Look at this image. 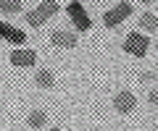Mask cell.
I'll list each match as a JSON object with an SVG mask.
<instances>
[{
  "mask_svg": "<svg viewBox=\"0 0 158 131\" xmlns=\"http://www.w3.org/2000/svg\"><path fill=\"white\" fill-rule=\"evenodd\" d=\"M135 105H137V100H135V94L132 92H118L116 94V100H113V108L118 110V113H132L135 110Z\"/></svg>",
  "mask_w": 158,
  "mask_h": 131,
  "instance_id": "cell-6",
  "label": "cell"
},
{
  "mask_svg": "<svg viewBox=\"0 0 158 131\" xmlns=\"http://www.w3.org/2000/svg\"><path fill=\"white\" fill-rule=\"evenodd\" d=\"M127 16H132V3H127V0H124V3H118L116 8H111V11L103 16V24H106L108 29H116Z\"/></svg>",
  "mask_w": 158,
  "mask_h": 131,
  "instance_id": "cell-3",
  "label": "cell"
},
{
  "mask_svg": "<svg viewBox=\"0 0 158 131\" xmlns=\"http://www.w3.org/2000/svg\"><path fill=\"white\" fill-rule=\"evenodd\" d=\"M0 37H3V40H8V42H13V45L27 42V34H24L21 29L11 26V24H3V21H0Z\"/></svg>",
  "mask_w": 158,
  "mask_h": 131,
  "instance_id": "cell-7",
  "label": "cell"
},
{
  "mask_svg": "<svg viewBox=\"0 0 158 131\" xmlns=\"http://www.w3.org/2000/svg\"><path fill=\"white\" fill-rule=\"evenodd\" d=\"M56 13H58V3H56V0H42L34 11H27V16H24V18H27L29 26L37 29V26H42L48 18H53Z\"/></svg>",
  "mask_w": 158,
  "mask_h": 131,
  "instance_id": "cell-1",
  "label": "cell"
},
{
  "mask_svg": "<svg viewBox=\"0 0 158 131\" xmlns=\"http://www.w3.org/2000/svg\"><path fill=\"white\" fill-rule=\"evenodd\" d=\"M29 126H32V129H45L48 126V115L42 113V110H34V113L29 115Z\"/></svg>",
  "mask_w": 158,
  "mask_h": 131,
  "instance_id": "cell-11",
  "label": "cell"
},
{
  "mask_svg": "<svg viewBox=\"0 0 158 131\" xmlns=\"http://www.w3.org/2000/svg\"><path fill=\"white\" fill-rule=\"evenodd\" d=\"M148 102H150V105H158V89H156V92H150V94H148Z\"/></svg>",
  "mask_w": 158,
  "mask_h": 131,
  "instance_id": "cell-14",
  "label": "cell"
},
{
  "mask_svg": "<svg viewBox=\"0 0 158 131\" xmlns=\"http://www.w3.org/2000/svg\"><path fill=\"white\" fill-rule=\"evenodd\" d=\"M8 58H11V63L19 66V68H24V66H34V63H37V52H34V50H13Z\"/></svg>",
  "mask_w": 158,
  "mask_h": 131,
  "instance_id": "cell-5",
  "label": "cell"
},
{
  "mask_svg": "<svg viewBox=\"0 0 158 131\" xmlns=\"http://www.w3.org/2000/svg\"><path fill=\"white\" fill-rule=\"evenodd\" d=\"M150 79H156V74H150V71H145V74H140V81H142V84H148Z\"/></svg>",
  "mask_w": 158,
  "mask_h": 131,
  "instance_id": "cell-13",
  "label": "cell"
},
{
  "mask_svg": "<svg viewBox=\"0 0 158 131\" xmlns=\"http://www.w3.org/2000/svg\"><path fill=\"white\" fill-rule=\"evenodd\" d=\"M140 3H145V6H150V3H153V0H140Z\"/></svg>",
  "mask_w": 158,
  "mask_h": 131,
  "instance_id": "cell-15",
  "label": "cell"
},
{
  "mask_svg": "<svg viewBox=\"0 0 158 131\" xmlns=\"http://www.w3.org/2000/svg\"><path fill=\"white\" fill-rule=\"evenodd\" d=\"M66 11H69L74 26H77L79 32H87V29H90V16H87V11H85V6H82V3H77V0H74V3H69Z\"/></svg>",
  "mask_w": 158,
  "mask_h": 131,
  "instance_id": "cell-4",
  "label": "cell"
},
{
  "mask_svg": "<svg viewBox=\"0 0 158 131\" xmlns=\"http://www.w3.org/2000/svg\"><path fill=\"white\" fill-rule=\"evenodd\" d=\"M140 26L145 29V32H156V29H158V16H153V13H142V16H140Z\"/></svg>",
  "mask_w": 158,
  "mask_h": 131,
  "instance_id": "cell-10",
  "label": "cell"
},
{
  "mask_svg": "<svg viewBox=\"0 0 158 131\" xmlns=\"http://www.w3.org/2000/svg\"><path fill=\"white\" fill-rule=\"evenodd\" d=\"M50 42L56 47H77V34L58 29V32H53V34H50Z\"/></svg>",
  "mask_w": 158,
  "mask_h": 131,
  "instance_id": "cell-8",
  "label": "cell"
},
{
  "mask_svg": "<svg viewBox=\"0 0 158 131\" xmlns=\"http://www.w3.org/2000/svg\"><path fill=\"white\" fill-rule=\"evenodd\" d=\"M34 81H37V87H42V89H50L53 84H56V79H53V74L48 68L37 71V76H34Z\"/></svg>",
  "mask_w": 158,
  "mask_h": 131,
  "instance_id": "cell-9",
  "label": "cell"
},
{
  "mask_svg": "<svg viewBox=\"0 0 158 131\" xmlns=\"http://www.w3.org/2000/svg\"><path fill=\"white\" fill-rule=\"evenodd\" d=\"M148 47H150V40L142 37V34H137V32H132L124 40V52H129V55H135V58H145Z\"/></svg>",
  "mask_w": 158,
  "mask_h": 131,
  "instance_id": "cell-2",
  "label": "cell"
},
{
  "mask_svg": "<svg viewBox=\"0 0 158 131\" xmlns=\"http://www.w3.org/2000/svg\"><path fill=\"white\" fill-rule=\"evenodd\" d=\"M24 8L21 0H0V11L3 13H19Z\"/></svg>",
  "mask_w": 158,
  "mask_h": 131,
  "instance_id": "cell-12",
  "label": "cell"
}]
</instances>
